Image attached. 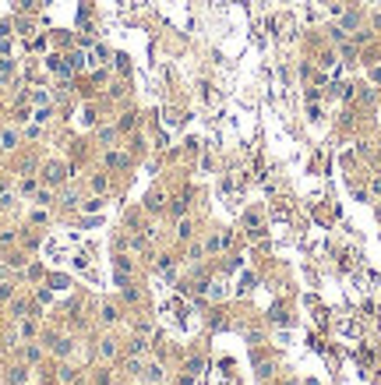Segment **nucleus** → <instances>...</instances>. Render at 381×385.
<instances>
[{
    "mask_svg": "<svg viewBox=\"0 0 381 385\" xmlns=\"http://www.w3.org/2000/svg\"><path fill=\"white\" fill-rule=\"evenodd\" d=\"M67 163H60V159H46V163H39V180H43V187H60L64 180H67Z\"/></svg>",
    "mask_w": 381,
    "mask_h": 385,
    "instance_id": "nucleus-1",
    "label": "nucleus"
},
{
    "mask_svg": "<svg viewBox=\"0 0 381 385\" xmlns=\"http://www.w3.org/2000/svg\"><path fill=\"white\" fill-rule=\"evenodd\" d=\"M50 350H53V357L67 361V357L75 354V339H71V336H50Z\"/></svg>",
    "mask_w": 381,
    "mask_h": 385,
    "instance_id": "nucleus-2",
    "label": "nucleus"
},
{
    "mask_svg": "<svg viewBox=\"0 0 381 385\" xmlns=\"http://www.w3.org/2000/svg\"><path fill=\"white\" fill-rule=\"evenodd\" d=\"M102 209H106V195H88V198H81V205H78L81 216H99Z\"/></svg>",
    "mask_w": 381,
    "mask_h": 385,
    "instance_id": "nucleus-3",
    "label": "nucleus"
},
{
    "mask_svg": "<svg viewBox=\"0 0 381 385\" xmlns=\"http://www.w3.org/2000/svg\"><path fill=\"white\" fill-rule=\"evenodd\" d=\"M18 145H21V131H18L14 124L0 127V149H4V152H14Z\"/></svg>",
    "mask_w": 381,
    "mask_h": 385,
    "instance_id": "nucleus-4",
    "label": "nucleus"
},
{
    "mask_svg": "<svg viewBox=\"0 0 381 385\" xmlns=\"http://www.w3.org/2000/svg\"><path fill=\"white\" fill-rule=\"evenodd\" d=\"M28 378H32L28 364H11L7 375H4V382H7V385H28Z\"/></svg>",
    "mask_w": 381,
    "mask_h": 385,
    "instance_id": "nucleus-5",
    "label": "nucleus"
},
{
    "mask_svg": "<svg viewBox=\"0 0 381 385\" xmlns=\"http://www.w3.org/2000/svg\"><path fill=\"white\" fill-rule=\"evenodd\" d=\"M229 240H233L229 233H212L201 247H205V254H219V251H226V247H229Z\"/></svg>",
    "mask_w": 381,
    "mask_h": 385,
    "instance_id": "nucleus-6",
    "label": "nucleus"
},
{
    "mask_svg": "<svg viewBox=\"0 0 381 385\" xmlns=\"http://www.w3.org/2000/svg\"><path fill=\"white\" fill-rule=\"evenodd\" d=\"M46 286H50L53 294H67V290H71V276H64V272H46Z\"/></svg>",
    "mask_w": 381,
    "mask_h": 385,
    "instance_id": "nucleus-7",
    "label": "nucleus"
},
{
    "mask_svg": "<svg viewBox=\"0 0 381 385\" xmlns=\"http://www.w3.org/2000/svg\"><path fill=\"white\" fill-rule=\"evenodd\" d=\"M95 350H99V357H102V361H117V354H120V346H117V339H113V336H102Z\"/></svg>",
    "mask_w": 381,
    "mask_h": 385,
    "instance_id": "nucleus-8",
    "label": "nucleus"
},
{
    "mask_svg": "<svg viewBox=\"0 0 381 385\" xmlns=\"http://www.w3.org/2000/svg\"><path fill=\"white\" fill-rule=\"evenodd\" d=\"M57 382H60V385H78V382H81V375H78L75 364H67V361H64V364L57 368Z\"/></svg>",
    "mask_w": 381,
    "mask_h": 385,
    "instance_id": "nucleus-9",
    "label": "nucleus"
},
{
    "mask_svg": "<svg viewBox=\"0 0 381 385\" xmlns=\"http://www.w3.org/2000/svg\"><path fill=\"white\" fill-rule=\"evenodd\" d=\"M102 163H106V170H124V166H131V159L124 152H117V149H106Z\"/></svg>",
    "mask_w": 381,
    "mask_h": 385,
    "instance_id": "nucleus-10",
    "label": "nucleus"
},
{
    "mask_svg": "<svg viewBox=\"0 0 381 385\" xmlns=\"http://www.w3.org/2000/svg\"><path fill=\"white\" fill-rule=\"evenodd\" d=\"M339 28L350 32V36L360 32V14H357V11H342V14H339Z\"/></svg>",
    "mask_w": 381,
    "mask_h": 385,
    "instance_id": "nucleus-11",
    "label": "nucleus"
},
{
    "mask_svg": "<svg viewBox=\"0 0 381 385\" xmlns=\"http://www.w3.org/2000/svg\"><path fill=\"white\" fill-rule=\"evenodd\" d=\"M162 375H166V371H162V364H159V361H149V364L142 368V378H145V382H152V385L162 382Z\"/></svg>",
    "mask_w": 381,
    "mask_h": 385,
    "instance_id": "nucleus-12",
    "label": "nucleus"
},
{
    "mask_svg": "<svg viewBox=\"0 0 381 385\" xmlns=\"http://www.w3.org/2000/svg\"><path fill=\"white\" fill-rule=\"evenodd\" d=\"M99 322L102 325H117L120 322V308L117 304H99Z\"/></svg>",
    "mask_w": 381,
    "mask_h": 385,
    "instance_id": "nucleus-13",
    "label": "nucleus"
},
{
    "mask_svg": "<svg viewBox=\"0 0 381 385\" xmlns=\"http://www.w3.org/2000/svg\"><path fill=\"white\" fill-rule=\"evenodd\" d=\"M88 187H92V195H106L110 191V173H92L88 177Z\"/></svg>",
    "mask_w": 381,
    "mask_h": 385,
    "instance_id": "nucleus-14",
    "label": "nucleus"
},
{
    "mask_svg": "<svg viewBox=\"0 0 381 385\" xmlns=\"http://www.w3.org/2000/svg\"><path fill=\"white\" fill-rule=\"evenodd\" d=\"M187 202H191V195H187V191H184V195H177V198H173V205H169V212H173L177 219H184V216H187Z\"/></svg>",
    "mask_w": 381,
    "mask_h": 385,
    "instance_id": "nucleus-15",
    "label": "nucleus"
},
{
    "mask_svg": "<svg viewBox=\"0 0 381 385\" xmlns=\"http://www.w3.org/2000/svg\"><path fill=\"white\" fill-rule=\"evenodd\" d=\"M28 223H32V227H46V223H50V209H46V205H36V209L28 212Z\"/></svg>",
    "mask_w": 381,
    "mask_h": 385,
    "instance_id": "nucleus-16",
    "label": "nucleus"
},
{
    "mask_svg": "<svg viewBox=\"0 0 381 385\" xmlns=\"http://www.w3.org/2000/svg\"><path fill=\"white\" fill-rule=\"evenodd\" d=\"M18 336H25V339H36V318H32V314L18 318Z\"/></svg>",
    "mask_w": 381,
    "mask_h": 385,
    "instance_id": "nucleus-17",
    "label": "nucleus"
},
{
    "mask_svg": "<svg viewBox=\"0 0 381 385\" xmlns=\"http://www.w3.org/2000/svg\"><path fill=\"white\" fill-rule=\"evenodd\" d=\"M145 209H149V212H162V209H166V195H162V191H152L149 202H145Z\"/></svg>",
    "mask_w": 381,
    "mask_h": 385,
    "instance_id": "nucleus-18",
    "label": "nucleus"
},
{
    "mask_svg": "<svg viewBox=\"0 0 381 385\" xmlns=\"http://www.w3.org/2000/svg\"><path fill=\"white\" fill-rule=\"evenodd\" d=\"M43 361V346L39 343H25V364H39Z\"/></svg>",
    "mask_w": 381,
    "mask_h": 385,
    "instance_id": "nucleus-19",
    "label": "nucleus"
},
{
    "mask_svg": "<svg viewBox=\"0 0 381 385\" xmlns=\"http://www.w3.org/2000/svg\"><path fill=\"white\" fill-rule=\"evenodd\" d=\"M18 297V290H14V283L11 279H0V304H11Z\"/></svg>",
    "mask_w": 381,
    "mask_h": 385,
    "instance_id": "nucleus-20",
    "label": "nucleus"
},
{
    "mask_svg": "<svg viewBox=\"0 0 381 385\" xmlns=\"http://www.w3.org/2000/svg\"><path fill=\"white\" fill-rule=\"evenodd\" d=\"M11 75H14V60L11 57H0V85H7Z\"/></svg>",
    "mask_w": 381,
    "mask_h": 385,
    "instance_id": "nucleus-21",
    "label": "nucleus"
},
{
    "mask_svg": "<svg viewBox=\"0 0 381 385\" xmlns=\"http://www.w3.org/2000/svg\"><path fill=\"white\" fill-rule=\"evenodd\" d=\"M32 120H36V124H43V127H46V124H50V120H53V106H39V110H36V113H32Z\"/></svg>",
    "mask_w": 381,
    "mask_h": 385,
    "instance_id": "nucleus-22",
    "label": "nucleus"
},
{
    "mask_svg": "<svg viewBox=\"0 0 381 385\" xmlns=\"http://www.w3.org/2000/svg\"><path fill=\"white\" fill-rule=\"evenodd\" d=\"M32 198H36V205H46V209H50V205H53V187H39Z\"/></svg>",
    "mask_w": 381,
    "mask_h": 385,
    "instance_id": "nucleus-23",
    "label": "nucleus"
},
{
    "mask_svg": "<svg viewBox=\"0 0 381 385\" xmlns=\"http://www.w3.org/2000/svg\"><path fill=\"white\" fill-rule=\"evenodd\" d=\"M251 290H254V276H251V272H244V276H240V283H236V294L244 297V294H251Z\"/></svg>",
    "mask_w": 381,
    "mask_h": 385,
    "instance_id": "nucleus-24",
    "label": "nucleus"
},
{
    "mask_svg": "<svg viewBox=\"0 0 381 385\" xmlns=\"http://www.w3.org/2000/svg\"><path fill=\"white\" fill-rule=\"evenodd\" d=\"M36 304H39V308L53 304V290H50V286H39V290H36Z\"/></svg>",
    "mask_w": 381,
    "mask_h": 385,
    "instance_id": "nucleus-25",
    "label": "nucleus"
},
{
    "mask_svg": "<svg viewBox=\"0 0 381 385\" xmlns=\"http://www.w3.org/2000/svg\"><path fill=\"white\" fill-rule=\"evenodd\" d=\"M191 233H194L191 219H180V223H177V240H191Z\"/></svg>",
    "mask_w": 381,
    "mask_h": 385,
    "instance_id": "nucleus-26",
    "label": "nucleus"
},
{
    "mask_svg": "<svg viewBox=\"0 0 381 385\" xmlns=\"http://www.w3.org/2000/svg\"><path fill=\"white\" fill-rule=\"evenodd\" d=\"M39 135H43V124H36V120H32V124H28V127L21 131V138H28V142H36Z\"/></svg>",
    "mask_w": 381,
    "mask_h": 385,
    "instance_id": "nucleus-27",
    "label": "nucleus"
},
{
    "mask_svg": "<svg viewBox=\"0 0 381 385\" xmlns=\"http://www.w3.org/2000/svg\"><path fill=\"white\" fill-rule=\"evenodd\" d=\"M25 276H28V279H46V272H43V265H39V262L25 265Z\"/></svg>",
    "mask_w": 381,
    "mask_h": 385,
    "instance_id": "nucleus-28",
    "label": "nucleus"
},
{
    "mask_svg": "<svg viewBox=\"0 0 381 385\" xmlns=\"http://www.w3.org/2000/svg\"><path fill=\"white\" fill-rule=\"evenodd\" d=\"M110 382H113L110 368H99V371H95V385H110Z\"/></svg>",
    "mask_w": 381,
    "mask_h": 385,
    "instance_id": "nucleus-29",
    "label": "nucleus"
},
{
    "mask_svg": "<svg viewBox=\"0 0 381 385\" xmlns=\"http://www.w3.org/2000/svg\"><path fill=\"white\" fill-rule=\"evenodd\" d=\"M318 64H321L325 71H328V68H335V50H328V53H321V60H318Z\"/></svg>",
    "mask_w": 381,
    "mask_h": 385,
    "instance_id": "nucleus-30",
    "label": "nucleus"
},
{
    "mask_svg": "<svg viewBox=\"0 0 381 385\" xmlns=\"http://www.w3.org/2000/svg\"><path fill=\"white\" fill-rule=\"evenodd\" d=\"M169 265H173V258H169V254H159V262H155V269H159V272H169Z\"/></svg>",
    "mask_w": 381,
    "mask_h": 385,
    "instance_id": "nucleus-31",
    "label": "nucleus"
},
{
    "mask_svg": "<svg viewBox=\"0 0 381 385\" xmlns=\"http://www.w3.org/2000/svg\"><path fill=\"white\" fill-rule=\"evenodd\" d=\"M209 297H212V301H223V297H226V290H223V283H212V290H209Z\"/></svg>",
    "mask_w": 381,
    "mask_h": 385,
    "instance_id": "nucleus-32",
    "label": "nucleus"
},
{
    "mask_svg": "<svg viewBox=\"0 0 381 385\" xmlns=\"http://www.w3.org/2000/svg\"><path fill=\"white\" fill-rule=\"evenodd\" d=\"M307 117H310V120H321V106L310 103V106H307Z\"/></svg>",
    "mask_w": 381,
    "mask_h": 385,
    "instance_id": "nucleus-33",
    "label": "nucleus"
},
{
    "mask_svg": "<svg viewBox=\"0 0 381 385\" xmlns=\"http://www.w3.org/2000/svg\"><path fill=\"white\" fill-rule=\"evenodd\" d=\"M142 350H145V339L134 336V339H131V354H142Z\"/></svg>",
    "mask_w": 381,
    "mask_h": 385,
    "instance_id": "nucleus-34",
    "label": "nucleus"
},
{
    "mask_svg": "<svg viewBox=\"0 0 381 385\" xmlns=\"http://www.w3.org/2000/svg\"><path fill=\"white\" fill-rule=\"evenodd\" d=\"M14 240H18V233H14V230H4V233H0V244H14Z\"/></svg>",
    "mask_w": 381,
    "mask_h": 385,
    "instance_id": "nucleus-35",
    "label": "nucleus"
},
{
    "mask_svg": "<svg viewBox=\"0 0 381 385\" xmlns=\"http://www.w3.org/2000/svg\"><path fill=\"white\" fill-rule=\"evenodd\" d=\"M371 191H374V195H381V177H374V180H371Z\"/></svg>",
    "mask_w": 381,
    "mask_h": 385,
    "instance_id": "nucleus-36",
    "label": "nucleus"
},
{
    "mask_svg": "<svg viewBox=\"0 0 381 385\" xmlns=\"http://www.w3.org/2000/svg\"><path fill=\"white\" fill-rule=\"evenodd\" d=\"M18 4H21V11H32L36 7V0H18Z\"/></svg>",
    "mask_w": 381,
    "mask_h": 385,
    "instance_id": "nucleus-37",
    "label": "nucleus"
},
{
    "mask_svg": "<svg viewBox=\"0 0 381 385\" xmlns=\"http://www.w3.org/2000/svg\"><path fill=\"white\" fill-rule=\"evenodd\" d=\"M4 191H7V180H4V177H0V195H4Z\"/></svg>",
    "mask_w": 381,
    "mask_h": 385,
    "instance_id": "nucleus-38",
    "label": "nucleus"
},
{
    "mask_svg": "<svg viewBox=\"0 0 381 385\" xmlns=\"http://www.w3.org/2000/svg\"><path fill=\"white\" fill-rule=\"evenodd\" d=\"M378 4H381V0H378Z\"/></svg>",
    "mask_w": 381,
    "mask_h": 385,
    "instance_id": "nucleus-39",
    "label": "nucleus"
}]
</instances>
